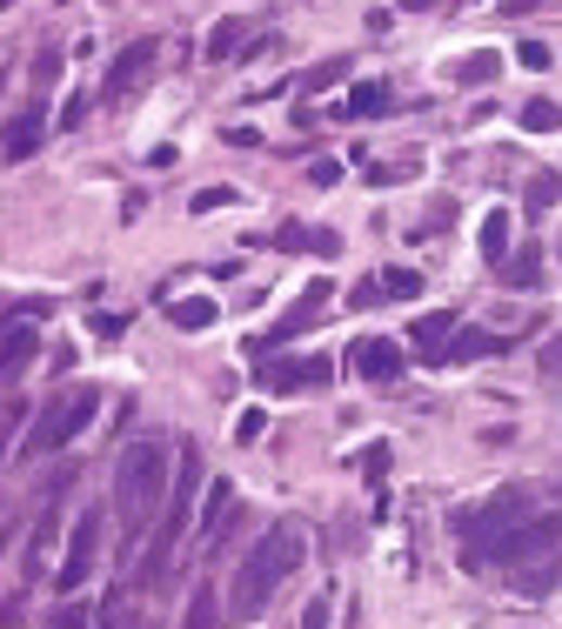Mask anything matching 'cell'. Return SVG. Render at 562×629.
<instances>
[{"instance_id":"1","label":"cell","mask_w":562,"mask_h":629,"mask_svg":"<svg viewBox=\"0 0 562 629\" xmlns=\"http://www.w3.org/2000/svg\"><path fill=\"white\" fill-rule=\"evenodd\" d=\"M308 563V536L295 529V523H274V529H261V542L241 556V569H234V596H228V616H261L268 603H274V589L289 582L295 569Z\"/></svg>"},{"instance_id":"2","label":"cell","mask_w":562,"mask_h":629,"mask_svg":"<svg viewBox=\"0 0 562 629\" xmlns=\"http://www.w3.org/2000/svg\"><path fill=\"white\" fill-rule=\"evenodd\" d=\"M168 489H175V455L161 449V436L120 449V462H114V516L135 536L154 523V509H168Z\"/></svg>"},{"instance_id":"3","label":"cell","mask_w":562,"mask_h":629,"mask_svg":"<svg viewBox=\"0 0 562 629\" xmlns=\"http://www.w3.org/2000/svg\"><path fill=\"white\" fill-rule=\"evenodd\" d=\"M201 483H208V462H201L194 442H181V449H175V489H168V509H161V536H154V549L141 556V582H135V589H154L161 576L175 569V549H181V536H188L194 489H201Z\"/></svg>"},{"instance_id":"4","label":"cell","mask_w":562,"mask_h":629,"mask_svg":"<svg viewBox=\"0 0 562 629\" xmlns=\"http://www.w3.org/2000/svg\"><path fill=\"white\" fill-rule=\"evenodd\" d=\"M515 523H529V489H496V496H482L469 509H456V536H462V569H482V549H489L502 529Z\"/></svg>"},{"instance_id":"5","label":"cell","mask_w":562,"mask_h":629,"mask_svg":"<svg viewBox=\"0 0 562 629\" xmlns=\"http://www.w3.org/2000/svg\"><path fill=\"white\" fill-rule=\"evenodd\" d=\"M101 415V388H61V396H48L34 409V428H27V455H54V449H67L80 428H88Z\"/></svg>"},{"instance_id":"6","label":"cell","mask_w":562,"mask_h":629,"mask_svg":"<svg viewBox=\"0 0 562 629\" xmlns=\"http://www.w3.org/2000/svg\"><path fill=\"white\" fill-rule=\"evenodd\" d=\"M562 542V516H529V523H515L502 529L489 549H482V563H502V569H522V563H542L549 549Z\"/></svg>"},{"instance_id":"7","label":"cell","mask_w":562,"mask_h":629,"mask_svg":"<svg viewBox=\"0 0 562 629\" xmlns=\"http://www.w3.org/2000/svg\"><path fill=\"white\" fill-rule=\"evenodd\" d=\"M261 396H315V388L335 382L329 356H261Z\"/></svg>"},{"instance_id":"8","label":"cell","mask_w":562,"mask_h":629,"mask_svg":"<svg viewBox=\"0 0 562 629\" xmlns=\"http://www.w3.org/2000/svg\"><path fill=\"white\" fill-rule=\"evenodd\" d=\"M94 563H101V509H80L74 516V529H67V549H61V569H54V589H88V576H94Z\"/></svg>"},{"instance_id":"9","label":"cell","mask_w":562,"mask_h":629,"mask_svg":"<svg viewBox=\"0 0 562 629\" xmlns=\"http://www.w3.org/2000/svg\"><path fill=\"white\" fill-rule=\"evenodd\" d=\"M329 301H335V282H329V274H315V282L302 288V301H295L289 314H281V322H274L268 335H255V342H248V356H274L281 342H295V335H308V329L321 322V308H329Z\"/></svg>"},{"instance_id":"10","label":"cell","mask_w":562,"mask_h":629,"mask_svg":"<svg viewBox=\"0 0 562 629\" xmlns=\"http://www.w3.org/2000/svg\"><path fill=\"white\" fill-rule=\"evenodd\" d=\"M154 67H161V41H154V34H141V41H128V48L107 61V74H101V101H128Z\"/></svg>"},{"instance_id":"11","label":"cell","mask_w":562,"mask_h":629,"mask_svg":"<svg viewBox=\"0 0 562 629\" xmlns=\"http://www.w3.org/2000/svg\"><path fill=\"white\" fill-rule=\"evenodd\" d=\"M234 523H241V496H234V483H228V476H215V483H208V509H201V529H194L201 542H208V556L228 542V529H234Z\"/></svg>"},{"instance_id":"12","label":"cell","mask_w":562,"mask_h":629,"mask_svg":"<svg viewBox=\"0 0 562 629\" xmlns=\"http://www.w3.org/2000/svg\"><path fill=\"white\" fill-rule=\"evenodd\" d=\"M48 141V101H27L8 128H0V154L8 162H34V147Z\"/></svg>"},{"instance_id":"13","label":"cell","mask_w":562,"mask_h":629,"mask_svg":"<svg viewBox=\"0 0 562 629\" xmlns=\"http://www.w3.org/2000/svg\"><path fill=\"white\" fill-rule=\"evenodd\" d=\"M456 329H462V314H456V308H429L422 322H409V348H416L422 362H442V348L456 342Z\"/></svg>"},{"instance_id":"14","label":"cell","mask_w":562,"mask_h":629,"mask_svg":"<svg viewBox=\"0 0 562 629\" xmlns=\"http://www.w3.org/2000/svg\"><path fill=\"white\" fill-rule=\"evenodd\" d=\"M34 348H40V329L27 322H0V388H14L34 362Z\"/></svg>"},{"instance_id":"15","label":"cell","mask_w":562,"mask_h":629,"mask_svg":"<svg viewBox=\"0 0 562 629\" xmlns=\"http://www.w3.org/2000/svg\"><path fill=\"white\" fill-rule=\"evenodd\" d=\"M348 369L369 375V382H395V375H401V348L382 342V335H361V342L348 348Z\"/></svg>"},{"instance_id":"16","label":"cell","mask_w":562,"mask_h":629,"mask_svg":"<svg viewBox=\"0 0 562 629\" xmlns=\"http://www.w3.org/2000/svg\"><path fill=\"white\" fill-rule=\"evenodd\" d=\"M388 107H395V88H388V81H355L348 101H342L335 114H342V121H382Z\"/></svg>"},{"instance_id":"17","label":"cell","mask_w":562,"mask_h":629,"mask_svg":"<svg viewBox=\"0 0 562 629\" xmlns=\"http://www.w3.org/2000/svg\"><path fill=\"white\" fill-rule=\"evenodd\" d=\"M255 34V21L248 14H228V21H215L208 27V61H241V41Z\"/></svg>"},{"instance_id":"18","label":"cell","mask_w":562,"mask_h":629,"mask_svg":"<svg viewBox=\"0 0 562 629\" xmlns=\"http://www.w3.org/2000/svg\"><path fill=\"white\" fill-rule=\"evenodd\" d=\"M168 322H175L181 335H201V329L221 322V308H215L208 295H181V301H168Z\"/></svg>"},{"instance_id":"19","label":"cell","mask_w":562,"mask_h":629,"mask_svg":"<svg viewBox=\"0 0 562 629\" xmlns=\"http://www.w3.org/2000/svg\"><path fill=\"white\" fill-rule=\"evenodd\" d=\"M496 274H502V288H542V248H536V242H529V248H515Z\"/></svg>"},{"instance_id":"20","label":"cell","mask_w":562,"mask_h":629,"mask_svg":"<svg viewBox=\"0 0 562 629\" xmlns=\"http://www.w3.org/2000/svg\"><path fill=\"white\" fill-rule=\"evenodd\" d=\"M515 121H522V134H555L562 128V101L555 94H529L515 107Z\"/></svg>"},{"instance_id":"21","label":"cell","mask_w":562,"mask_h":629,"mask_svg":"<svg viewBox=\"0 0 562 629\" xmlns=\"http://www.w3.org/2000/svg\"><path fill=\"white\" fill-rule=\"evenodd\" d=\"M502 335H482V329H456V342L442 348V362H475V356H502Z\"/></svg>"},{"instance_id":"22","label":"cell","mask_w":562,"mask_h":629,"mask_svg":"<svg viewBox=\"0 0 562 629\" xmlns=\"http://www.w3.org/2000/svg\"><path fill=\"white\" fill-rule=\"evenodd\" d=\"M181 629H221V596H215V582H194V596H188V616Z\"/></svg>"},{"instance_id":"23","label":"cell","mask_w":562,"mask_h":629,"mask_svg":"<svg viewBox=\"0 0 562 629\" xmlns=\"http://www.w3.org/2000/svg\"><path fill=\"white\" fill-rule=\"evenodd\" d=\"M496 74H502V54H489V48H475L469 61H456V81L462 88H489Z\"/></svg>"},{"instance_id":"24","label":"cell","mask_w":562,"mask_h":629,"mask_svg":"<svg viewBox=\"0 0 562 629\" xmlns=\"http://www.w3.org/2000/svg\"><path fill=\"white\" fill-rule=\"evenodd\" d=\"M335 81H348V54H329V61H321V67H308V74H302L295 88H302V94L315 101V94H329Z\"/></svg>"},{"instance_id":"25","label":"cell","mask_w":562,"mask_h":629,"mask_svg":"<svg viewBox=\"0 0 562 629\" xmlns=\"http://www.w3.org/2000/svg\"><path fill=\"white\" fill-rule=\"evenodd\" d=\"M355 162H361V175H369V188H401V181L422 175L416 162H369V154H355Z\"/></svg>"},{"instance_id":"26","label":"cell","mask_w":562,"mask_h":629,"mask_svg":"<svg viewBox=\"0 0 562 629\" xmlns=\"http://www.w3.org/2000/svg\"><path fill=\"white\" fill-rule=\"evenodd\" d=\"M456 221V194H435V202L409 221V234H416V242H422V234H442V228H449Z\"/></svg>"},{"instance_id":"27","label":"cell","mask_w":562,"mask_h":629,"mask_svg":"<svg viewBox=\"0 0 562 629\" xmlns=\"http://www.w3.org/2000/svg\"><path fill=\"white\" fill-rule=\"evenodd\" d=\"M482 261H509V215H482Z\"/></svg>"},{"instance_id":"28","label":"cell","mask_w":562,"mask_h":629,"mask_svg":"<svg viewBox=\"0 0 562 629\" xmlns=\"http://www.w3.org/2000/svg\"><path fill=\"white\" fill-rule=\"evenodd\" d=\"M562 202V175L555 168H536L529 175V215H542V208H555Z\"/></svg>"},{"instance_id":"29","label":"cell","mask_w":562,"mask_h":629,"mask_svg":"<svg viewBox=\"0 0 562 629\" xmlns=\"http://www.w3.org/2000/svg\"><path fill=\"white\" fill-rule=\"evenodd\" d=\"M382 295H388V301H416V295H422V268H388V274H382Z\"/></svg>"},{"instance_id":"30","label":"cell","mask_w":562,"mask_h":629,"mask_svg":"<svg viewBox=\"0 0 562 629\" xmlns=\"http://www.w3.org/2000/svg\"><path fill=\"white\" fill-rule=\"evenodd\" d=\"M274 248H281V255H308V248H315V228L281 221V228H274Z\"/></svg>"},{"instance_id":"31","label":"cell","mask_w":562,"mask_h":629,"mask_svg":"<svg viewBox=\"0 0 562 629\" xmlns=\"http://www.w3.org/2000/svg\"><path fill=\"white\" fill-rule=\"evenodd\" d=\"M261 428H268V415H261V409H241V422H234V442H241V449H255V442H261Z\"/></svg>"},{"instance_id":"32","label":"cell","mask_w":562,"mask_h":629,"mask_svg":"<svg viewBox=\"0 0 562 629\" xmlns=\"http://www.w3.org/2000/svg\"><path fill=\"white\" fill-rule=\"evenodd\" d=\"M555 589V569H522L515 576V596H549Z\"/></svg>"},{"instance_id":"33","label":"cell","mask_w":562,"mask_h":629,"mask_svg":"<svg viewBox=\"0 0 562 629\" xmlns=\"http://www.w3.org/2000/svg\"><path fill=\"white\" fill-rule=\"evenodd\" d=\"M234 202H241L234 188H201V194H194L188 208H194V215H208V208H234Z\"/></svg>"},{"instance_id":"34","label":"cell","mask_w":562,"mask_h":629,"mask_svg":"<svg viewBox=\"0 0 562 629\" xmlns=\"http://www.w3.org/2000/svg\"><path fill=\"white\" fill-rule=\"evenodd\" d=\"M48 629H94V616H88V603H61Z\"/></svg>"},{"instance_id":"35","label":"cell","mask_w":562,"mask_h":629,"mask_svg":"<svg viewBox=\"0 0 562 629\" xmlns=\"http://www.w3.org/2000/svg\"><path fill=\"white\" fill-rule=\"evenodd\" d=\"M515 61L529 67V74H542V67L555 61V48H542V41H522V48H515Z\"/></svg>"},{"instance_id":"36","label":"cell","mask_w":562,"mask_h":629,"mask_svg":"<svg viewBox=\"0 0 562 629\" xmlns=\"http://www.w3.org/2000/svg\"><path fill=\"white\" fill-rule=\"evenodd\" d=\"M536 369H542L549 382H562V335H549V342H542V356H536Z\"/></svg>"},{"instance_id":"37","label":"cell","mask_w":562,"mask_h":629,"mask_svg":"<svg viewBox=\"0 0 562 629\" xmlns=\"http://www.w3.org/2000/svg\"><path fill=\"white\" fill-rule=\"evenodd\" d=\"M88 329H94V342H120V329H128V322H120V314H94Z\"/></svg>"},{"instance_id":"38","label":"cell","mask_w":562,"mask_h":629,"mask_svg":"<svg viewBox=\"0 0 562 629\" xmlns=\"http://www.w3.org/2000/svg\"><path fill=\"white\" fill-rule=\"evenodd\" d=\"M34 81L54 88V81H61V54H40V61H34Z\"/></svg>"},{"instance_id":"39","label":"cell","mask_w":562,"mask_h":629,"mask_svg":"<svg viewBox=\"0 0 562 629\" xmlns=\"http://www.w3.org/2000/svg\"><path fill=\"white\" fill-rule=\"evenodd\" d=\"M88 107H94V101H88V94H74V101H67V107H61V128H80V121H88Z\"/></svg>"},{"instance_id":"40","label":"cell","mask_w":562,"mask_h":629,"mask_svg":"<svg viewBox=\"0 0 562 629\" xmlns=\"http://www.w3.org/2000/svg\"><path fill=\"white\" fill-rule=\"evenodd\" d=\"M361 476L382 483V476H388V449H369V455H361Z\"/></svg>"},{"instance_id":"41","label":"cell","mask_w":562,"mask_h":629,"mask_svg":"<svg viewBox=\"0 0 562 629\" xmlns=\"http://www.w3.org/2000/svg\"><path fill=\"white\" fill-rule=\"evenodd\" d=\"M308 181H315V188H335V181H342V162H315Z\"/></svg>"},{"instance_id":"42","label":"cell","mask_w":562,"mask_h":629,"mask_svg":"<svg viewBox=\"0 0 562 629\" xmlns=\"http://www.w3.org/2000/svg\"><path fill=\"white\" fill-rule=\"evenodd\" d=\"M348 301H355V308H375V301H382V282H355Z\"/></svg>"},{"instance_id":"43","label":"cell","mask_w":562,"mask_h":629,"mask_svg":"<svg viewBox=\"0 0 562 629\" xmlns=\"http://www.w3.org/2000/svg\"><path fill=\"white\" fill-rule=\"evenodd\" d=\"M302 629H329V596H315V603H308V616H302Z\"/></svg>"},{"instance_id":"44","label":"cell","mask_w":562,"mask_h":629,"mask_svg":"<svg viewBox=\"0 0 562 629\" xmlns=\"http://www.w3.org/2000/svg\"><path fill=\"white\" fill-rule=\"evenodd\" d=\"M315 255H342V234L335 228H315Z\"/></svg>"},{"instance_id":"45","label":"cell","mask_w":562,"mask_h":629,"mask_svg":"<svg viewBox=\"0 0 562 629\" xmlns=\"http://www.w3.org/2000/svg\"><path fill=\"white\" fill-rule=\"evenodd\" d=\"M228 147H261V128H228Z\"/></svg>"},{"instance_id":"46","label":"cell","mask_w":562,"mask_h":629,"mask_svg":"<svg viewBox=\"0 0 562 629\" xmlns=\"http://www.w3.org/2000/svg\"><path fill=\"white\" fill-rule=\"evenodd\" d=\"M395 8H401V14H422V8H435V0H395Z\"/></svg>"},{"instance_id":"47","label":"cell","mask_w":562,"mask_h":629,"mask_svg":"<svg viewBox=\"0 0 562 629\" xmlns=\"http://www.w3.org/2000/svg\"><path fill=\"white\" fill-rule=\"evenodd\" d=\"M8 8H14V0H0V14H8Z\"/></svg>"}]
</instances>
